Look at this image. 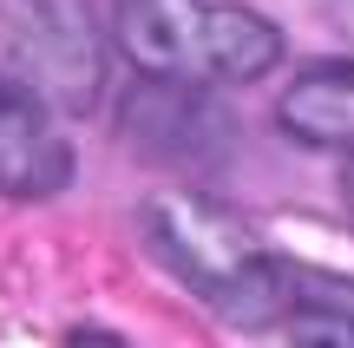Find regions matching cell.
I'll list each match as a JSON object with an SVG mask.
<instances>
[{
	"label": "cell",
	"mask_w": 354,
	"mask_h": 348,
	"mask_svg": "<svg viewBox=\"0 0 354 348\" xmlns=\"http://www.w3.org/2000/svg\"><path fill=\"white\" fill-rule=\"evenodd\" d=\"M322 20H328V33L354 46V0H322Z\"/></svg>",
	"instance_id": "obj_7"
},
{
	"label": "cell",
	"mask_w": 354,
	"mask_h": 348,
	"mask_svg": "<svg viewBox=\"0 0 354 348\" xmlns=\"http://www.w3.org/2000/svg\"><path fill=\"white\" fill-rule=\"evenodd\" d=\"M276 336L289 348H354V276L295 263Z\"/></svg>",
	"instance_id": "obj_6"
},
{
	"label": "cell",
	"mask_w": 354,
	"mask_h": 348,
	"mask_svg": "<svg viewBox=\"0 0 354 348\" xmlns=\"http://www.w3.org/2000/svg\"><path fill=\"white\" fill-rule=\"evenodd\" d=\"M66 348H131V342L105 336V329H73V336H66Z\"/></svg>",
	"instance_id": "obj_8"
},
{
	"label": "cell",
	"mask_w": 354,
	"mask_h": 348,
	"mask_svg": "<svg viewBox=\"0 0 354 348\" xmlns=\"http://www.w3.org/2000/svg\"><path fill=\"white\" fill-rule=\"evenodd\" d=\"M73 145L59 138V112L26 99L0 79V197L13 204H46L73 184Z\"/></svg>",
	"instance_id": "obj_4"
},
{
	"label": "cell",
	"mask_w": 354,
	"mask_h": 348,
	"mask_svg": "<svg viewBox=\"0 0 354 348\" xmlns=\"http://www.w3.org/2000/svg\"><path fill=\"white\" fill-rule=\"evenodd\" d=\"M158 257L197 302H210L223 322L243 329H276L282 302L295 283V257H282L276 244L256 237V223H243L230 204L203 191H165L145 210Z\"/></svg>",
	"instance_id": "obj_1"
},
{
	"label": "cell",
	"mask_w": 354,
	"mask_h": 348,
	"mask_svg": "<svg viewBox=\"0 0 354 348\" xmlns=\"http://www.w3.org/2000/svg\"><path fill=\"white\" fill-rule=\"evenodd\" d=\"M282 138L308 145V152H348L354 158V59L308 66L302 79H289V92L276 99Z\"/></svg>",
	"instance_id": "obj_5"
},
{
	"label": "cell",
	"mask_w": 354,
	"mask_h": 348,
	"mask_svg": "<svg viewBox=\"0 0 354 348\" xmlns=\"http://www.w3.org/2000/svg\"><path fill=\"white\" fill-rule=\"evenodd\" d=\"M342 197H348V210H354V158H348V171H342Z\"/></svg>",
	"instance_id": "obj_9"
},
{
	"label": "cell",
	"mask_w": 354,
	"mask_h": 348,
	"mask_svg": "<svg viewBox=\"0 0 354 348\" xmlns=\"http://www.w3.org/2000/svg\"><path fill=\"white\" fill-rule=\"evenodd\" d=\"M112 39L158 86H256L282 59V26L236 0H118Z\"/></svg>",
	"instance_id": "obj_2"
},
{
	"label": "cell",
	"mask_w": 354,
	"mask_h": 348,
	"mask_svg": "<svg viewBox=\"0 0 354 348\" xmlns=\"http://www.w3.org/2000/svg\"><path fill=\"white\" fill-rule=\"evenodd\" d=\"M0 79L46 112L105 99V33L79 0H0Z\"/></svg>",
	"instance_id": "obj_3"
}]
</instances>
